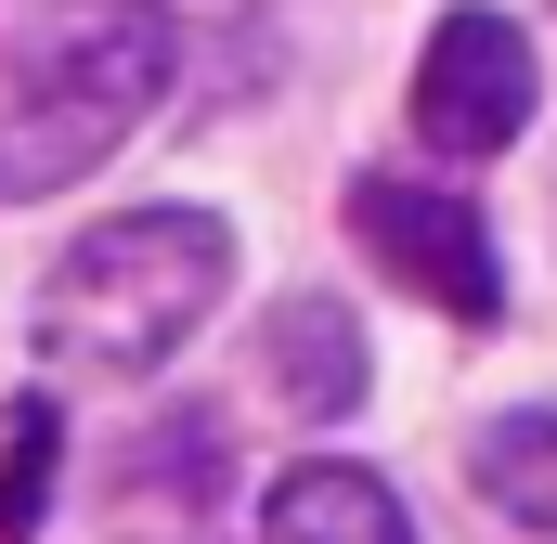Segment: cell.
<instances>
[{
    "mask_svg": "<svg viewBox=\"0 0 557 544\" xmlns=\"http://www.w3.org/2000/svg\"><path fill=\"white\" fill-rule=\"evenodd\" d=\"M467 480H480L493 519H519V532L557 544V415H493L467 441Z\"/></svg>",
    "mask_w": 557,
    "mask_h": 544,
    "instance_id": "obj_7",
    "label": "cell"
},
{
    "mask_svg": "<svg viewBox=\"0 0 557 544\" xmlns=\"http://www.w3.org/2000/svg\"><path fill=\"white\" fill-rule=\"evenodd\" d=\"M52 454H65L52 403H26L13 428H0V544H39V506H52Z\"/></svg>",
    "mask_w": 557,
    "mask_h": 544,
    "instance_id": "obj_8",
    "label": "cell"
},
{
    "mask_svg": "<svg viewBox=\"0 0 557 544\" xmlns=\"http://www.w3.org/2000/svg\"><path fill=\"white\" fill-rule=\"evenodd\" d=\"M545 104V65H532V26L519 13H441L416 52V143L428 156H506Z\"/></svg>",
    "mask_w": 557,
    "mask_h": 544,
    "instance_id": "obj_3",
    "label": "cell"
},
{
    "mask_svg": "<svg viewBox=\"0 0 557 544\" xmlns=\"http://www.w3.org/2000/svg\"><path fill=\"white\" fill-rule=\"evenodd\" d=\"M260 544H416V519H403V493L376 467L311 454V467H285L260 493Z\"/></svg>",
    "mask_w": 557,
    "mask_h": 544,
    "instance_id": "obj_5",
    "label": "cell"
},
{
    "mask_svg": "<svg viewBox=\"0 0 557 544\" xmlns=\"http://www.w3.org/2000/svg\"><path fill=\"white\" fill-rule=\"evenodd\" d=\"M221 298H234L221 208H131V221H91L39 272L26 324H39V363H65V376H156Z\"/></svg>",
    "mask_w": 557,
    "mask_h": 544,
    "instance_id": "obj_2",
    "label": "cell"
},
{
    "mask_svg": "<svg viewBox=\"0 0 557 544\" xmlns=\"http://www.w3.org/2000/svg\"><path fill=\"white\" fill-rule=\"evenodd\" d=\"M273 390L298 415H350L363 403V324H350V298H285L273 311Z\"/></svg>",
    "mask_w": 557,
    "mask_h": 544,
    "instance_id": "obj_6",
    "label": "cell"
},
{
    "mask_svg": "<svg viewBox=\"0 0 557 544\" xmlns=\"http://www.w3.org/2000/svg\"><path fill=\"white\" fill-rule=\"evenodd\" d=\"M169 65H182V39L156 0H39L0 39V208L91 182L169 104Z\"/></svg>",
    "mask_w": 557,
    "mask_h": 544,
    "instance_id": "obj_1",
    "label": "cell"
},
{
    "mask_svg": "<svg viewBox=\"0 0 557 544\" xmlns=\"http://www.w3.org/2000/svg\"><path fill=\"white\" fill-rule=\"evenodd\" d=\"M350 234L403 272L416 298H441L454 324H493V311H506V260H493L480 208H467V195H441V182H403V169L350 182Z\"/></svg>",
    "mask_w": 557,
    "mask_h": 544,
    "instance_id": "obj_4",
    "label": "cell"
}]
</instances>
